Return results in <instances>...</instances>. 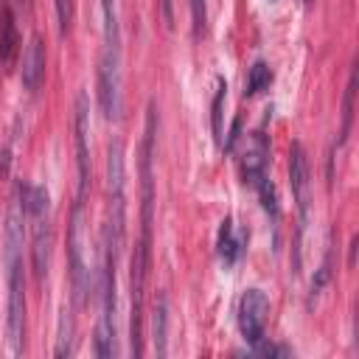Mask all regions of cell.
<instances>
[{"instance_id": "obj_8", "label": "cell", "mask_w": 359, "mask_h": 359, "mask_svg": "<svg viewBox=\"0 0 359 359\" xmlns=\"http://www.w3.org/2000/svg\"><path fill=\"white\" fill-rule=\"evenodd\" d=\"M266 165H269V146H266V137L261 132H255L250 146L241 154V177H244V182L250 188H255L266 177Z\"/></svg>"}, {"instance_id": "obj_9", "label": "cell", "mask_w": 359, "mask_h": 359, "mask_svg": "<svg viewBox=\"0 0 359 359\" xmlns=\"http://www.w3.org/2000/svg\"><path fill=\"white\" fill-rule=\"evenodd\" d=\"M20 79H22V87L28 93H36L42 79H45V45H42V36L34 34L25 45V53H22V67H20Z\"/></svg>"}, {"instance_id": "obj_5", "label": "cell", "mask_w": 359, "mask_h": 359, "mask_svg": "<svg viewBox=\"0 0 359 359\" xmlns=\"http://www.w3.org/2000/svg\"><path fill=\"white\" fill-rule=\"evenodd\" d=\"M269 320V300L261 289H247L238 300V328L250 345H258L264 339Z\"/></svg>"}, {"instance_id": "obj_16", "label": "cell", "mask_w": 359, "mask_h": 359, "mask_svg": "<svg viewBox=\"0 0 359 359\" xmlns=\"http://www.w3.org/2000/svg\"><path fill=\"white\" fill-rule=\"evenodd\" d=\"M353 95H356V70H351L348 87H345V101H342V129H339V143H345L353 121Z\"/></svg>"}, {"instance_id": "obj_15", "label": "cell", "mask_w": 359, "mask_h": 359, "mask_svg": "<svg viewBox=\"0 0 359 359\" xmlns=\"http://www.w3.org/2000/svg\"><path fill=\"white\" fill-rule=\"evenodd\" d=\"M269 81H272V70H269V65H266V62H255V65L250 67L244 95H258L261 90L269 87Z\"/></svg>"}, {"instance_id": "obj_13", "label": "cell", "mask_w": 359, "mask_h": 359, "mask_svg": "<svg viewBox=\"0 0 359 359\" xmlns=\"http://www.w3.org/2000/svg\"><path fill=\"white\" fill-rule=\"evenodd\" d=\"M224 98H227V84L224 79H216V93H213V104H210V129H213V137L216 143L222 146V115H224Z\"/></svg>"}, {"instance_id": "obj_19", "label": "cell", "mask_w": 359, "mask_h": 359, "mask_svg": "<svg viewBox=\"0 0 359 359\" xmlns=\"http://www.w3.org/2000/svg\"><path fill=\"white\" fill-rule=\"evenodd\" d=\"M328 278H331V252L323 258V264H320V269H317V278L311 280V297L320 294V289L328 283Z\"/></svg>"}, {"instance_id": "obj_10", "label": "cell", "mask_w": 359, "mask_h": 359, "mask_svg": "<svg viewBox=\"0 0 359 359\" xmlns=\"http://www.w3.org/2000/svg\"><path fill=\"white\" fill-rule=\"evenodd\" d=\"M20 50V34H17V22L14 14L8 8V3H0V65L11 67Z\"/></svg>"}, {"instance_id": "obj_21", "label": "cell", "mask_w": 359, "mask_h": 359, "mask_svg": "<svg viewBox=\"0 0 359 359\" xmlns=\"http://www.w3.org/2000/svg\"><path fill=\"white\" fill-rule=\"evenodd\" d=\"M163 17H165V25L171 28L174 25V0H163Z\"/></svg>"}, {"instance_id": "obj_14", "label": "cell", "mask_w": 359, "mask_h": 359, "mask_svg": "<svg viewBox=\"0 0 359 359\" xmlns=\"http://www.w3.org/2000/svg\"><path fill=\"white\" fill-rule=\"evenodd\" d=\"M56 356H70L73 353V311L62 309L59 317V337H56Z\"/></svg>"}, {"instance_id": "obj_11", "label": "cell", "mask_w": 359, "mask_h": 359, "mask_svg": "<svg viewBox=\"0 0 359 359\" xmlns=\"http://www.w3.org/2000/svg\"><path fill=\"white\" fill-rule=\"evenodd\" d=\"M165 339H168V297L160 292L157 300H154V309H151V342H154L157 356L168 353Z\"/></svg>"}, {"instance_id": "obj_1", "label": "cell", "mask_w": 359, "mask_h": 359, "mask_svg": "<svg viewBox=\"0 0 359 359\" xmlns=\"http://www.w3.org/2000/svg\"><path fill=\"white\" fill-rule=\"evenodd\" d=\"M25 213L20 205V194H14L8 213H6V250H3V261H6V283H8V297H6V334L11 342V351L20 353L22 351V339H25V272H22V230Z\"/></svg>"}, {"instance_id": "obj_12", "label": "cell", "mask_w": 359, "mask_h": 359, "mask_svg": "<svg viewBox=\"0 0 359 359\" xmlns=\"http://www.w3.org/2000/svg\"><path fill=\"white\" fill-rule=\"evenodd\" d=\"M244 250V236H236V227H233V219H222V227H219V241H216V252L224 264H236L238 255Z\"/></svg>"}, {"instance_id": "obj_17", "label": "cell", "mask_w": 359, "mask_h": 359, "mask_svg": "<svg viewBox=\"0 0 359 359\" xmlns=\"http://www.w3.org/2000/svg\"><path fill=\"white\" fill-rule=\"evenodd\" d=\"M255 194H258V199H261L264 210H266V213L275 219V216H278V194H275L272 180H269V177H264V180L255 185Z\"/></svg>"}, {"instance_id": "obj_18", "label": "cell", "mask_w": 359, "mask_h": 359, "mask_svg": "<svg viewBox=\"0 0 359 359\" xmlns=\"http://www.w3.org/2000/svg\"><path fill=\"white\" fill-rule=\"evenodd\" d=\"M191 20H194V34L199 36L205 31V22H208V6H205V0H191Z\"/></svg>"}, {"instance_id": "obj_2", "label": "cell", "mask_w": 359, "mask_h": 359, "mask_svg": "<svg viewBox=\"0 0 359 359\" xmlns=\"http://www.w3.org/2000/svg\"><path fill=\"white\" fill-rule=\"evenodd\" d=\"M20 205L25 219L31 222V236H34V272L42 280L48 272V250H50V199L48 191L39 185H20Z\"/></svg>"}, {"instance_id": "obj_7", "label": "cell", "mask_w": 359, "mask_h": 359, "mask_svg": "<svg viewBox=\"0 0 359 359\" xmlns=\"http://www.w3.org/2000/svg\"><path fill=\"white\" fill-rule=\"evenodd\" d=\"M76 163H79V199L84 202L87 182H90V149H87V135H90V101L87 93H79L76 98Z\"/></svg>"}, {"instance_id": "obj_4", "label": "cell", "mask_w": 359, "mask_h": 359, "mask_svg": "<svg viewBox=\"0 0 359 359\" xmlns=\"http://www.w3.org/2000/svg\"><path fill=\"white\" fill-rule=\"evenodd\" d=\"M67 261H70V286H73V300L81 303L87 294V258H84V202L76 199L70 224H67Z\"/></svg>"}, {"instance_id": "obj_6", "label": "cell", "mask_w": 359, "mask_h": 359, "mask_svg": "<svg viewBox=\"0 0 359 359\" xmlns=\"http://www.w3.org/2000/svg\"><path fill=\"white\" fill-rule=\"evenodd\" d=\"M309 157H306V149L303 143H292L289 146V185H292V196H294V205H297V216H300V230L306 227L309 222V202H311V180H309Z\"/></svg>"}, {"instance_id": "obj_3", "label": "cell", "mask_w": 359, "mask_h": 359, "mask_svg": "<svg viewBox=\"0 0 359 359\" xmlns=\"http://www.w3.org/2000/svg\"><path fill=\"white\" fill-rule=\"evenodd\" d=\"M154 137H157V107L149 101L146 112V129H143V143H140V241L137 247L151 255V222H154Z\"/></svg>"}, {"instance_id": "obj_20", "label": "cell", "mask_w": 359, "mask_h": 359, "mask_svg": "<svg viewBox=\"0 0 359 359\" xmlns=\"http://www.w3.org/2000/svg\"><path fill=\"white\" fill-rule=\"evenodd\" d=\"M56 11H59V28H62V34H67V28H70V11H67V3H65V0H56Z\"/></svg>"}]
</instances>
